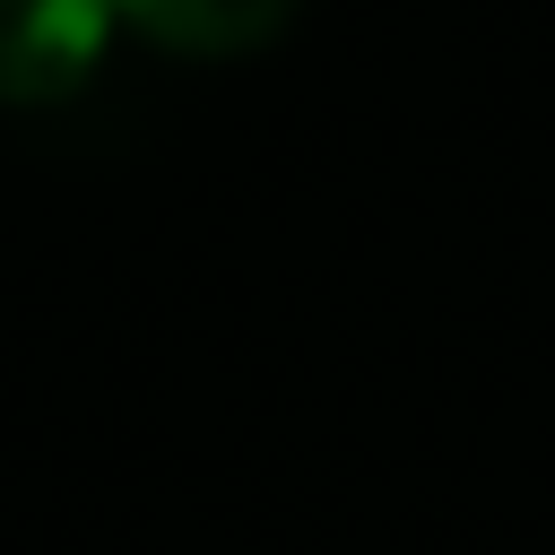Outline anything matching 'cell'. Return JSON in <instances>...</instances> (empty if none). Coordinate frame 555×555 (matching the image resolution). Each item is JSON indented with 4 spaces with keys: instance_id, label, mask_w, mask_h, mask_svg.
<instances>
[{
    "instance_id": "1",
    "label": "cell",
    "mask_w": 555,
    "mask_h": 555,
    "mask_svg": "<svg viewBox=\"0 0 555 555\" xmlns=\"http://www.w3.org/2000/svg\"><path fill=\"white\" fill-rule=\"evenodd\" d=\"M113 0H0V104H69L113 52Z\"/></svg>"
},
{
    "instance_id": "2",
    "label": "cell",
    "mask_w": 555,
    "mask_h": 555,
    "mask_svg": "<svg viewBox=\"0 0 555 555\" xmlns=\"http://www.w3.org/2000/svg\"><path fill=\"white\" fill-rule=\"evenodd\" d=\"M304 0H113V17L130 35H147L156 52H182V61H234V52H260L295 26Z\"/></svg>"
}]
</instances>
